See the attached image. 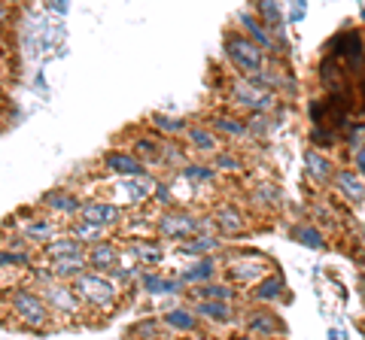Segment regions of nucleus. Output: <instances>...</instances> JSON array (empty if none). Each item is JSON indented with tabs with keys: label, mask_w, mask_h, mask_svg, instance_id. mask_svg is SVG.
Returning <instances> with one entry per match:
<instances>
[{
	"label": "nucleus",
	"mask_w": 365,
	"mask_h": 340,
	"mask_svg": "<svg viewBox=\"0 0 365 340\" xmlns=\"http://www.w3.org/2000/svg\"><path fill=\"white\" fill-rule=\"evenodd\" d=\"M186 140H189V146H192L195 152L213 155L216 149H220V134H216L213 128H207V124H189Z\"/></svg>",
	"instance_id": "obj_26"
},
{
	"label": "nucleus",
	"mask_w": 365,
	"mask_h": 340,
	"mask_svg": "<svg viewBox=\"0 0 365 340\" xmlns=\"http://www.w3.org/2000/svg\"><path fill=\"white\" fill-rule=\"evenodd\" d=\"M256 16L265 21V25H268L274 33L283 31V16H280L277 0H256Z\"/></svg>",
	"instance_id": "obj_32"
},
{
	"label": "nucleus",
	"mask_w": 365,
	"mask_h": 340,
	"mask_svg": "<svg viewBox=\"0 0 365 340\" xmlns=\"http://www.w3.org/2000/svg\"><path fill=\"white\" fill-rule=\"evenodd\" d=\"M0 267H31V246H25V249H16V246L0 249Z\"/></svg>",
	"instance_id": "obj_36"
},
{
	"label": "nucleus",
	"mask_w": 365,
	"mask_h": 340,
	"mask_svg": "<svg viewBox=\"0 0 365 340\" xmlns=\"http://www.w3.org/2000/svg\"><path fill=\"white\" fill-rule=\"evenodd\" d=\"M359 237H362V243H365V228H362V234H359Z\"/></svg>",
	"instance_id": "obj_45"
},
{
	"label": "nucleus",
	"mask_w": 365,
	"mask_h": 340,
	"mask_svg": "<svg viewBox=\"0 0 365 340\" xmlns=\"http://www.w3.org/2000/svg\"><path fill=\"white\" fill-rule=\"evenodd\" d=\"M213 167H216V170H232V174H235V170H241L244 164H241V158H237L235 152L216 149V152H213Z\"/></svg>",
	"instance_id": "obj_39"
},
{
	"label": "nucleus",
	"mask_w": 365,
	"mask_h": 340,
	"mask_svg": "<svg viewBox=\"0 0 365 340\" xmlns=\"http://www.w3.org/2000/svg\"><path fill=\"white\" fill-rule=\"evenodd\" d=\"M40 207H46L52 216H71V219H76L79 207H83V198L73 195V191H67V188H52V191H46V195L40 198Z\"/></svg>",
	"instance_id": "obj_9"
},
{
	"label": "nucleus",
	"mask_w": 365,
	"mask_h": 340,
	"mask_svg": "<svg viewBox=\"0 0 365 340\" xmlns=\"http://www.w3.org/2000/svg\"><path fill=\"white\" fill-rule=\"evenodd\" d=\"M40 253L46 255V262H49V258H58V255H79V253H86V243L76 240L73 234H55L52 240H46L40 246Z\"/></svg>",
	"instance_id": "obj_23"
},
{
	"label": "nucleus",
	"mask_w": 365,
	"mask_h": 340,
	"mask_svg": "<svg viewBox=\"0 0 365 340\" xmlns=\"http://www.w3.org/2000/svg\"><path fill=\"white\" fill-rule=\"evenodd\" d=\"M304 176L311 179V183H317V186H329L332 183V176H335L332 158L317 152V149H307L304 152Z\"/></svg>",
	"instance_id": "obj_17"
},
{
	"label": "nucleus",
	"mask_w": 365,
	"mask_h": 340,
	"mask_svg": "<svg viewBox=\"0 0 365 340\" xmlns=\"http://www.w3.org/2000/svg\"><path fill=\"white\" fill-rule=\"evenodd\" d=\"M213 228V219H204V216H195V213H180V210H170V213H162L155 222H153V231L155 237L162 240H186V237L198 234V231H210Z\"/></svg>",
	"instance_id": "obj_4"
},
{
	"label": "nucleus",
	"mask_w": 365,
	"mask_h": 340,
	"mask_svg": "<svg viewBox=\"0 0 365 340\" xmlns=\"http://www.w3.org/2000/svg\"><path fill=\"white\" fill-rule=\"evenodd\" d=\"M162 322L168 331H182V334H195L201 328V316L192 307H170L162 313Z\"/></svg>",
	"instance_id": "obj_21"
},
{
	"label": "nucleus",
	"mask_w": 365,
	"mask_h": 340,
	"mask_svg": "<svg viewBox=\"0 0 365 340\" xmlns=\"http://www.w3.org/2000/svg\"><path fill=\"white\" fill-rule=\"evenodd\" d=\"M247 131H250V137H268V131H271V119L265 116V112H250V119H247Z\"/></svg>",
	"instance_id": "obj_38"
},
{
	"label": "nucleus",
	"mask_w": 365,
	"mask_h": 340,
	"mask_svg": "<svg viewBox=\"0 0 365 340\" xmlns=\"http://www.w3.org/2000/svg\"><path fill=\"white\" fill-rule=\"evenodd\" d=\"M182 176H186L192 186H207L216 179V167L213 164H182Z\"/></svg>",
	"instance_id": "obj_35"
},
{
	"label": "nucleus",
	"mask_w": 365,
	"mask_h": 340,
	"mask_svg": "<svg viewBox=\"0 0 365 340\" xmlns=\"http://www.w3.org/2000/svg\"><path fill=\"white\" fill-rule=\"evenodd\" d=\"M158 164L162 167H180L186 164V152H182V146L170 143V137H162V152H158Z\"/></svg>",
	"instance_id": "obj_34"
},
{
	"label": "nucleus",
	"mask_w": 365,
	"mask_h": 340,
	"mask_svg": "<svg viewBox=\"0 0 365 340\" xmlns=\"http://www.w3.org/2000/svg\"><path fill=\"white\" fill-rule=\"evenodd\" d=\"M253 201H259L262 207H277V203H280V191L265 183V186L253 188Z\"/></svg>",
	"instance_id": "obj_40"
},
{
	"label": "nucleus",
	"mask_w": 365,
	"mask_h": 340,
	"mask_svg": "<svg viewBox=\"0 0 365 340\" xmlns=\"http://www.w3.org/2000/svg\"><path fill=\"white\" fill-rule=\"evenodd\" d=\"M220 274V265H216L213 255H201L195 265H189L186 270L180 274V280L186 282V286H198V282H207V280H216Z\"/></svg>",
	"instance_id": "obj_25"
},
{
	"label": "nucleus",
	"mask_w": 365,
	"mask_h": 340,
	"mask_svg": "<svg viewBox=\"0 0 365 340\" xmlns=\"http://www.w3.org/2000/svg\"><path fill=\"white\" fill-rule=\"evenodd\" d=\"M104 167L110 170V174H116V176H137V174H146L143 158H137V155L128 152V149H110V152L104 155Z\"/></svg>",
	"instance_id": "obj_14"
},
{
	"label": "nucleus",
	"mask_w": 365,
	"mask_h": 340,
	"mask_svg": "<svg viewBox=\"0 0 365 340\" xmlns=\"http://www.w3.org/2000/svg\"><path fill=\"white\" fill-rule=\"evenodd\" d=\"M79 219H88L95 225H104V228H113V225L122 222V210L110 201H83L79 207Z\"/></svg>",
	"instance_id": "obj_13"
},
{
	"label": "nucleus",
	"mask_w": 365,
	"mask_h": 340,
	"mask_svg": "<svg viewBox=\"0 0 365 340\" xmlns=\"http://www.w3.org/2000/svg\"><path fill=\"white\" fill-rule=\"evenodd\" d=\"M125 179V191H128V201L131 203H146L155 191V179L146 176V174H137V176H122Z\"/></svg>",
	"instance_id": "obj_29"
},
{
	"label": "nucleus",
	"mask_w": 365,
	"mask_h": 340,
	"mask_svg": "<svg viewBox=\"0 0 365 340\" xmlns=\"http://www.w3.org/2000/svg\"><path fill=\"white\" fill-rule=\"evenodd\" d=\"M107 231H110V228H104V225H95V222L79 219V216H76V219H73V225H71V234L76 237V240H83L86 246L98 243V240H104Z\"/></svg>",
	"instance_id": "obj_31"
},
{
	"label": "nucleus",
	"mask_w": 365,
	"mask_h": 340,
	"mask_svg": "<svg viewBox=\"0 0 365 340\" xmlns=\"http://www.w3.org/2000/svg\"><path fill=\"white\" fill-rule=\"evenodd\" d=\"M192 301L195 298H216V301H235L237 292L232 286H225V282H216V280H207V282H198V286H192Z\"/></svg>",
	"instance_id": "obj_30"
},
{
	"label": "nucleus",
	"mask_w": 365,
	"mask_h": 340,
	"mask_svg": "<svg viewBox=\"0 0 365 340\" xmlns=\"http://www.w3.org/2000/svg\"><path fill=\"white\" fill-rule=\"evenodd\" d=\"M31 246H43L46 240H52L55 234H61V228L55 225L49 216H28L25 222H21V231H19Z\"/></svg>",
	"instance_id": "obj_15"
},
{
	"label": "nucleus",
	"mask_w": 365,
	"mask_h": 340,
	"mask_svg": "<svg viewBox=\"0 0 365 340\" xmlns=\"http://www.w3.org/2000/svg\"><path fill=\"white\" fill-rule=\"evenodd\" d=\"M353 167H356V174L365 176V143L353 149Z\"/></svg>",
	"instance_id": "obj_43"
},
{
	"label": "nucleus",
	"mask_w": 365,
	"mask_h": 340,
	"mask_svg": "<svg viewBox=\"0 0 365 340\" xmlns=\"http://www.w3.org/2000/svg\"><path fill=\"white\" fill-rule=\"evenodd\" d=\"M210 128L220 134V137H228V140H244V137H250L247 119H237V116H213L210 119Z\"/></svg>",
	"instance_id": "obj_28"
},
{
	"label": "nucleus",
	"mask_w": 365,
	"mask_h": 340,
	"mask_svg": "<svg viewBox=\"0 0 365 340\" xmlns=\"http://www.w3.org/2000/svg\"><path fill=\"white\" fill-rule=\"evenodd\" d=\"M122 255H131L134 265H140V267H155L165 258V249L158 240H140V237H137L134 243L122 249Z\"/></svg>",
	"instance_id": "obj_18"
},
{
	"label": "nucleus",
	"mask_w": 365,
	"mask_h": 340,
	"mask_svg": "<svg viewBox=\"0 0 365 340\" xmlns=\"http://www.w3.org/2000/svg\"><path fill=\"white\" fill-rule=\"evenodd\" d=\"M295 237H299V243L311 246V249H323V246H326L323 234H319L317 228H311V225H307V228H299V231H295Z\"/></svg>",
	"instance_id": "obj_41"
},
{
	"label": "nucleus",
	"mask_w": 365,
	"mask_h": 340,
	"mask_svg": "<svg viewBox=\"0 0 365 340\" xmlns=\"http://www.w3.org/2000/svg\"><path fill=\"white\" fill-rule=\"evenodd\" d=\"M225 58H228V64L235 67L241 76H256V73H262L265 67L271 64V58H268V52L259 46L256 40H250L244 31H232V33H225Z\"/></svg>",
	"instance_id": "obj_2"
},
{
	"label": "nucleus",
	"mask_w": 365,
	"mask_h": 340,
	"mask_svg": "<svg viewBox=\"0 0 365 340\" xmlns=\"http://www.w3.org/2000/svg\"><path fill=\"white\" fill-rule=\"evenodd\" d=\"M237 31H244L250 40H256L268 55L280 49V46H277V33H274V31L265 25V21L256 16V9H253V13H237Z\"/></svg>",
	"instance_id": "obj_8"
},
{
	"label": "nucleus",
	"mask_w": 365,
	"mask_h": 340,
	"mask_svg": "<svg viewBox=\"0 0 365 340\" xmlns=\"http://www.w3.org/2000/svg\"><path fill=\"white\" fill-rule=\"evenodd\" d=\"M153 198H155L158 203H165V207H170V203H174V198H170V188H168L165 183H155V191H153Z\"/></svg>",
	"instance_id": "obj_42"
},
{
	"label": "nucleus",
	"mask_w": 365,
	"mask_h": 340,
	"mask_svg": "<svg viewBox=\"0 0 365 340\" xmlns=\"http://www.w3.org/2000/svg\"><path fill=\"white\" fill-rule=\"evenodd\" d=\"M158 152H162V137H140V140H134V155L137 158H143V164L146 161H158Z\"/></svg>",
	"instance_id": "obj_37"
},
{
	"label": "nucleus",
	"mask_w": 365,
	"mask_h": 340,
	"mask_svg": "<svg viewBox=\"0 0 365 340\" xmlns=\"http://www.w3.org/2000/svg\"><path fill=\"white\" fill-rule=\"evenodd\" d=\"M283 289H287L283 277H277V274H265V277H259V280L253 282V292H250V298H253L256 304H274V301H280Z\"/></svg>",
	"instance_id": "obj_22"
},
{
	"label": "nucleus",
	"mask_w": 365,
	"mask_h": 340,
	"mask_svg": "<svg viewBox=\"0 0 365 340\" xmlns=\"http://www.w3.org/2000/svg\"><path fill=\"white\" fill-rule=\"evenodd\" d=\"M71 286L76 289V294L83 298L86 307H91V310H113L119 304V294H122L119 282L110 274H104V270H95V267L83 270L76 280H71Z\"/></svg>",
	"instance_id": "obj_1"
},
{
	"label": "nucleus",
	"mask_w": 365,
	"mask_h": 340,
	"mask_svg": "<svg viewBox=\"0 0 365 340\" xmlns=\"http://www.w3.org/2000/svg\"><path fill=\"white\" fill-rule=\"evenodd\" d=\"M49 267H52V274L55 280H76L83 270H88V258L86 253H79V255H58V258H49Z\"/></svg>",
	"instance_id": "obj_24"
},
{
	"label": "nucleus",
	"mask_w": 365,
	"mask_h": 340,
	"mask_svg": "<svg viewBox=\"0 0 365 340\" xmlns=\"http://www.w3.org/2000/svg\"><path fill=\"white\" fill-rule=\"evenodd\" d=\"M150 124H153V131L158 134V137H186V131H189V122L186 119H180V116H168V112H153L150 116Z\"/></svg>",
	"instance_id": "obj_27"
},
{
	"label": "nucleus",
	"mask_w": 365,
	"mask_h": 340,
	"mask_svg": "<svg viewBox=\"0 0 365 340\" xmlns=\"http://www.w3.org/2000/svg\"><path fill=\"white\" fill-rule=\"evenodd\" d=\"M220 249H222V240L220 237H213L210 231H198V234H192V237H186V240L177 243L180 255H195V258L213 255V253H220Z\"/></svg>",
	"instance_id": "obj_19"
},
{
	"label": "nucleus",
	"mask_w": 365,
	"mask_h": 340,
	"mask_svg": "<svg viewBox=\"0 0 365 340\" xmlns=\"http://www.w3.org/2000/svg\"><path fill=\"white\" fill-rule=\"evenodd\" d=\"M213 225L222 234L237 237V234L247 231V216H244V210L237 207V203H220V207L213 210Z\"/></svg>",
	"instance_id": "obj_16"
},
{
	"label": "nucleus",
	"mask_w": 365,
	"mask_h": 340,
	"mask_svg": "<svg viewBox=\"0 0 365 340\" xmlns=\"http://www.w3.org/2000/svg\"><path fill=\"white\" fill-rule=\"evenodd\" d=\"M137 289H143L146 294H153V298H168V294H182L186 292V282L180 277H165V274H155L153 267H143L140 277H137Z\"/></svg>",
	"instance_id": "obj_7"
},
{
	"label": "nucleus",
	"mask_w": 365,
	"mask_h": 340,
	"mask_svg": "<svg viewBox=\"0 0 365 340\" xmlns=\"http://www.w3.org/2000/svg\"><path fill=\"white\" fill-rule=\"evenodd\" d=\"M40 294H43V301L49 304L52 316H58V319H71V322L83 319L86 304H83V298H79L76 289H73L67 280H52V282H46V286H40Z\"/></svg>",
	"instance_id": "obj_5"
},
{
	"label": "nucleus",
	"mask_w": 365,
	"mask_h": 340,
	"mask_svg": "<svg viewBox=\"0 0 365 340\" xmlns=\"http://www.w3.org/2000/svg\"><path fill=\"white\" fill-rule=\"evenodd\" d=\"M9 25V6L0 0V28H6Z\"/></svg>",
	"instance_id": "obj_44"
},
{
	"label": "nucleus",
	"mask_w": 365,
	"mask_h": 340,
	"mask_svg": "<svg viewBox=\"0 0 365 340\" xmlns=\"http://www.w3.org/2000/svg\"><path fill=\"white\" fill-rule=\"evenodd\" d=\"M9 310H13V316L28 328V331H46V328L52 325L49 304L43 301L40 292H34L28 286H21L9 294Z\"/></svg>",
	"instance_id": "obj_3"
},
{
	"label": "nucleus",
	"mask_w": 365,
	"mask_h": 340,
	"mask_svg": "<svg viewBox=\"0 0 365 340\" xmlns=\"http://www.w3.org/2000/svg\"><path fill=\"white\" fill-rule=\"evenodd\" d=\"M244 331L256 334V337H274V334L287 331V325H283L280 316L271 313V310H250V313H244Z\"/></svg>",
	"instance_id": "obj_10"
},
{
	"label": "nucleus",
	"mask_w": 365,
	"mask_h": 340,
	"mask_svg": "<svg viewBox=\"0 0 365 340\" xmlns=\"http://www.w3.org/2000/svg\"><path fill=\"white\" fill-rule=\"evenodd\" d=\"M335 191H341V198L350 203H362L365 201V176H359L356 170H338L332 176Z\"/></svg>",
	"instance_id": "obj_20"
},
{
	"label": "nucleus",
	"mask_w": 365,
	"mask_h": 340,
	"mask_svg": "<svg viewBox=\"0 0 365 340\" xmlns=\"http://www.w3.org/2000/svg\"><path fill=\"white\" fill-rule=\"evenodd\" d=\"M228 95H232V100L237 107H244L250 112H268L274 104H277V92H271V88L256 83L253 76H241V73H237L232 88H228Z\"/></svg>",
	"instance_id": "obj_6"
},
{
	"label": "nucleus",
	"mask_w": 365,
	"mask_h": 340,
	"mask_svg": "<svg viewBox=\"0 0 365 340\" xmlns=\"http://www.w3.org/2000/svg\"><path fill=\"white\" fill-rule=\"evenodd\" d=\"M128 334L131 337H158V334H168V328L162 322V316H146V319L134 322L128 328Z\"/></svg>",
	"instance_id": "obj_33"
},
{
	"label": "nucleus",
	"mask_w": 365,
	"mask_h": 340,
	"mask_svg": "<svg viewBox=\"0 0 365 340\" xmlns=\"http://www.w3.org/2000/svg\"><path fill=\"white\" fill-rule=\"evenodd\" d=\"M86 258H88V267H95V270H104V274H110L116 265H122V246L116 243H110L107 237L104 240H98V243H91L86 246Z\"/></svg>",
	"instance_id": "obj_11"
},
{
	"label": "nucleus",
	"mask_w": 365,
	"mask_h": 340,
	"mask_svg": "<svg viewBox=\"0 0 365 340\" xmlns=\"http://www.w3.org/2000/svg\"><path fill=\"white\" fill-rule=\"evenodd\" d=\"M192 310L201 316V322H213V325H228L237 319V310L232 307V301H216V298H195Z\"/></svg>",
	"instance_id": "obj_12"
}]
</instances>
